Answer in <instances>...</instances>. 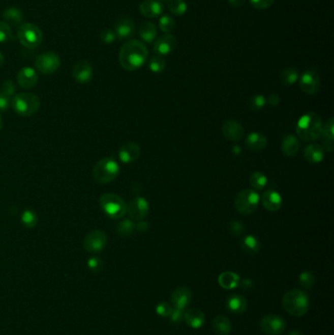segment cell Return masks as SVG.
<instances>
[{
    "mask_svg": "<svg viewBox=\"0 0 334 335\" xmlns=\"http://www.w3.org/2000/svg\"><path fill=\"white\" fill-rule=\"evenodd\" d=\"M0 92H2L4 95L8 96L9 98H13L15 96V92H16V87H15L13 80H11V79L4 80L1 85Z\"/></svg>",
    "mask_w": 334,
    "mask_h": 335,
    "instance_id": "obj_43",
    "label": "cell"
},
{
    "mask_svg": "<svg viewBox=\"0 0 334 335\" xmlns=\"http://www.w3.org/2000/svg\"><path fill=\"white\" fill-rule=\"evenodd\" d=\"M11 98L0 92V113L6 111L11 105Z\"/></svg>",
    "mask_w": 334,
    "mask_h": 335,
    "instance_id": "obj_50",
    "label": "cell"
},
{
    "mask_svg": "<svg viewBox=\"0 0 334 335\" xmlns=\"http://www.w3.org/2000/svg\"><path fill=\"white\" fill-rule=\"evenodd\" d=\"M11 106L18 115L31 117L40 110V99L34 93L22 92L14 96Z\"/></svg>",
    "mask_w": 334,
    "mask_h": 335,
    "instance_id": "obj_5",
    "label": "cell"
},
{
    "mask_svg": "<svg viewBox=\"0 0 334 335\" xmlns=\"http://www.w3.org/2000/svg\"><path fill=\"white\" fill-rule=\"evenodd\" d=\"M262 204L267 209V211L276 212L279 211L282 205V199L281 194L278 193L276 190L268 189L262 195Z\"/></svg>",
    "mask_w": 334,
    "mask_h": 335,
    "instance_id": "obj_21",
    "label": "cell"
},
{
    "mask_svg": "<svg viewBox=\"0 0 334 335\" xmlns=\"http://www.w3.org/2000/svg\"><path fill=\"white\" fill-rule=\"evenodd\" d=\"M266 102H267V100H266L265 96H263V95H254L249 101L251 109L254 111L261 110L266 105Z\"/></svg>",
    "mask_w": 334,
    "mask_h": 335,
    "instance_id": "obj_44",
    "label": "cell"
},
{
    "mask_svg": "<svg viewBox=\"0 0 334 335\" xmlns=\"http://www.w3.org/2000/svg\"><path fill=\"white\" fill-rule=\"evenodd\" d=\"M260 203V196L253 189H244L235 198V209L242 215H250L257 210Z\"/></svg>",
    "mask_w": 334,
    "mask_h": 335,
    "instance_id": "obj_8",
    "label": "cell"
},
{
    "mask_svg": "<svg viewBox=\"0 0 334 335\" xmlns=\"http://www.w3.org/2000/svg\"><path fill=\"white\" fill-rule=\"evenodd\" d=\"M175 46H176L175 38L171 34H167L155 40L153 49L156 54L165 56L174 51Z\"/></svg>",
    "mask_w": 334,
    "mask_h": 335,
    "instance_id": "obj_17",
    "label": "cell"
},
{
    "mask_svg": "<svg viewBox=\"0 0 334 335\" xmlns=\"http://www.w3.org/2000/svg\"><path fill=\"white\" fill-rule=\"evenodd\" d=\"M107 244V235L100 230H94L89 232L84 240L83 247L89 253H99Z\"/></svg>",
    "mask_w": 334,
    "mask_h": 335,
    "instance_id": "obj_10",
    "label": "cell"
},
{
    "mask_svg": "<svg viewBox=\"0 0 334 335\" xmlns=\"http://www.w3.org/2000/svg\"><path fill=\"white\" fill-rule=\"evenodd\" d=\"M245 144L249 150L253 152H260L267 147V141L265 135L258 132H252L246 137Z\"/></svg>",
    "mask_w": 334,
    "mask_h": 335,
    "instance_id": "obj_24",
    "label": "cell"
},
{
    "mask_svg": "<svg viewBox=\"0 0 334 335\" xmlns=\"http://www.w3.org/2000/svg\"><path fill=\"white\" fill-rule=\"evenodd\" d=\"M213 328L218 335H228L231 331V323L227 317L218 316L213 321Z\"/></svg>",
    "mask_w": 334,
    "mask_h": 335,
    "instance_id": "obj_31",
    "label": "cell"
},
{
    "mask_svg": "<svg viewBox=\"0 0 334 335\" xmlns=\"http://www.w3.org/2000/svg\"><path fill=\"white\" fill-rule=\"evenodd\" d=\"M140 156V147L135 142H127L119 150V158L125 164H131L135 162Z\"/></svg>",
    "mask_w": 334,
    "mask_h": 335,
    "instance_id": "obj_18",
    "label": "cell"
},
{
    "mask_svg": "<svg viewBox=\"0 0 334 335\" xmlns=\"http://www.w3.org/2000/svg\"><path fill=\"white\" fill-rule=\"evenodd\" d=\"M267 183V177L260 172H256L250 177V184L255 190H263Z\"/></svg>",
    "mask_w": 334,
    "mask_h": 335,
    "instance_id": "obj_37",
    "label": "cell"
},
{
    "mask_svg": "<svg viewBox=\"0 0 334 335\" xmlns=\"http://www.w3.org/2000/svg\"><path fill=\"white\" fill-rule=\"evenodd\" d=\"M299 283L305 289H311L315 284V276L310 271H304L299 276Z\"/></svg>",
    "mask_w": 334,
    "mask_h": 335,
    "instance_id": "obj_41",
    "label": "cell"
},
{
    "mask_svg": "<svg viewBox=\"0 0 334 335\" xmlns=\"http://www.w3.org/2000/svg\"><path fill=\"white\" fill-rule=\"evenodd\" d=\"M281 98L278 94H271L268 99H267V103L269 104L270 106H277L278 104L280 103Z\"/></svg>",
    "mask_w": 334,
    "mask_h": 335,
    "instance_id": "obj_52",
    "label": "cell"
},
{
    "mask_svg": "<svg viewBox=\"0 0 334 335\" xmlns=\"http://www.w3.org/2000/svg\"><path fill=\"white\" fill-rule=\"evenodd\" d=\"M127 213L134 220L144 219L149 213V204L143 197H135L127 205Z\"/></svg>",
    "mask_w": 334,
    "mask_h": 335,
    "instance_id": "obj_12",
    "label": "cell"
},
{
    "mask_svg": "<svg viewBox=\"0 0 334 335\" xmlns=\"http://www.w3.org/2000/svg\"><path fill=\"white\" fill-rule=\"evenodd\" d=\"M2 125H3V122H2V117L0 115V130L2 129Z\"/></svg>",
    "mask_w": 334,
    "mask_h": 335,
    "instance_id": "obj_57",
    "label": "cell"
},
{
    "mask_svg": "<svg viewBox=\"0 0 334 335\" xmlns=\"http://www.w3.org/2000/svg\"><path fill=\"white\" fill-rule=\"evenodd\" d=\"M39 81V75L37 71L31 67L22 68L17 74V82L20 88L24 90H31L37 86Z\"/></svg>",
    "mask_w": 334,
    "mask_h": 335,
    "instance_id": "obj_16",
    "label": "cell"
},
{
    "mask_svg": "<svg viewBox=\"0 0 334 335\" xmlns=\"http://www.w3.org/2000/svg\"><path fill=\"white\" fill-rule=\"evenodd\" d=\"M21 222L26 229H35L39 224V216L33 210H25L21 216Z\"/></svg>",
    "mask_w": 334,
    "mask_h": 335,
    "instance_id": "obj_34",
    "label": "cell"
},
{
    "mask_svg": "<svg viewBox=\"0 0 334 335\" xmlns=\"http://www.w3.org/2000/svg\"><path fill=\"white\" fill-rule=\"evenodd\" d=\"M219 284L225 289H234L240 284V277L232 271H225L219 276Z\"/></svg>",
    "mask_w": 334,
    "mask_h": 335,
    "instance_id": "obj_29",
    "label": "cell"
},
{
    "mask_svg": "<svg viewBox=\"0 0 334 335\" xmlns=\"http://www.w3.org/2000/svg\"><path fill=\"white\" fill-rule=\"evenodd\" d=\"M241 248L245 253L250 254V255H255V254L259 253V251L261 249V244L255 236L247 235L241 241Z\"/></svg>",
    "mask_w": 334,
    "mask_h": 335,
    "instance_id": "obj_32",
    "label": "cell"
},
{
    "mask_svg": "<svg viewBox=\"0 0 334 335\" xmlns=\"http://www.w3.org/2000/svg\"><path fill=\"white\" fill-rule=\"evenodd\" d=\"M304 156L309 163L318 164L324 159V150L319 144H310L304 151Z\"/></svg>",
    "mask_w": 334,
    "mask_h": 335,
    "instance_id": "obj_28",
    "label": "cell"
},
{
    "mask_svg": "<svg viewBox=\"0 0 334 335\" xmlns=\"http://www.w3.org/2000/svg\"><path fill=\"white\" fill-rule=\"evenodd\" d=\"M300 88L307 94H315L321 89V78L315 71L308 70L300 77Z\"/></svg>",
    "mask_w": 334,
    "mask_h": 335,
    "instance_id": "obj_13",
    "label": "cell"
},
{
    "mask_svg": "<svg viewBox=\"0 0 334 335\" xmlns=\"http://www.w3.org/2000/svg\"><path fill=\"white\" fill-rule=\"evenodd\" d=\"M116 230L119 235L123 237H127L135 231V225L132 219H124L118 224Z\"/></svg>",
    "mask_w": 334,
    "mask_h": 335,
    "instance_id": "obj_38",
    "label": "cell"
},
{
    "mask_svg": "<svg viewBox=\"0 0 334 335\" xmlns=\"http://www.w3.org/2000/svg\"><path fill=\"white\" fill-rule=\"evenodd\" d=\"M248 307L247 299L240 294H232L227 300V308L234 314H242Z\"/></svg>",
    "mask_w": 334,
    "mask_h": 335,
    "instance_id": "obj_25",
    "label": "cell"
},
{
    "mask_svg": "<svg viewBox=\"0 0 334 335\" xmlns=\"http://www.w3.org/2000/svg\"><path fill=\"white\" fill-rule=\"evenodd\" d=\"M228 3L233 7H240L245 3V0H228Z\"/></svg>",
    "mask_w": 334,
    "mask_h": 335,
    "instance_id": "obj_54",
    "label": "cell"
},
{
    "mask_svg": "<svg viewBox=\"0 0 334 335\" xmlns=\"http://www.w3.org/2000/svg\"><path fill=\"white\" fill-rule=\"evenodd\" d=\"M260 326L265 334L281 335L286 328V322L281 316L267 315L261 320Z\"/></svg>",
    "mask_w": 334,
    "mask_h": 335,
    "instance_id": "obj_11",
    "label": "cell"
},
{
    "mask_svg": "<svg viewBox=\"0 0 334 335\" xmlns=\"http://www.w3.org/2000/svg\"><path fill=\"white\" fill-rule=\"evenodd\" d=\"M18 39L21 44L27 48H37L42 41L41 30L31 23L22 24L18 30Z\"/></svg>",
    "mask_w": 334,
    "mask_h": 335,
    "instance_id": "obj_7",
    "label": "cell"
},
{
    "mask_svg": "<svg viewBox=\"0 0 334 335\" xmlns=\"http://www.w3.org/2000/svg\"><path fill=\"white\" fill-rule=\"evenodd\" d=\"M147 47L139 40H129L120 48V64L127 71H135L141 68L147 59Z\"/></svg>",
    "mask_w": 334,
    "mask_h": 335,
    "instance_id": "obj_1",
    "label": "cell"
},
{
    "mask_svg": "<svg viewBox=\"0 0 334 335\" xmlns=\"http://www.w3.org/2000/svg\"><path fill=\"white\" fill-rule=\"evenodd\" d=\"M139 36L144 41L151 43L156 39L157 27L151 22L143 23L139 27Z\"/></svg>",
    "mask_w": 334,
    "mask_h": 335,
    "instance_id": "obj_33",
    "label": "cell"
},
{
    "mask_svg": "<svg viewBox=\"0 0 334 335\" xmlns=\"http://www.w3.org/2000/svg\"><path fill=\"white\" fill-rule=\"evenodd\" d=\"M288 335H302L298 330H292V331H290L289 332V334Z\"/></svg>",
    "mask_w": 334,
    "mask_h": 335,
    "instance_id": "obj_56",
    "label": "cell"
},
{
    "mask_svg": "<svg viewBox=\"0 0 334 335\" xmlns=\"http://www.w3.org/2000/svg\"><path fill=\"white\" fill-rule=\"evenodd\" d=\"M35 65L42 75H52L59 69L61 61L55 52H43L37 57Z\"/></svg>",
    "mask_w": 334,
    "mask_h": 335,
    "instance_id": "obj_9",
    "label": "cell"
},
{
    "mask_svg": "<svg viewBox=\"0 0 334 335\" xmlns=\"http://www.w3.org/2000/svg\"><path fill=\"white\" fill-rule=\"evenodd\" d=\"M99 204L104 214L110 219H122L127 214V203L117 194H102Z\"/></svg>",
    "mask_w": 334,
    "mask_h": 335,
    "instance_id": "obj_6",
    "label": "cell"
},
{
    "mask_svg": "<svg viewBox=\"0 0 334 335\" xmlns=\"http://www.w3.org/2000/svg\"><path fill=\"white\" fill-rule=\"evenodd\" d=\"M74 79L79 83H87L94 77V70L90 63L86 60H80L74 65L72 70Z\"/></svg>",
    "mask_w": 334,
    "mask_h": 335,
    "instance_id": "obj_14",
    "label": "cell"
},
{
    "mask_svg": "<svg viewBox=\"0 0 334 335\" xmlns=\"http://www.w3.org/2000/svg\"><path fill=\"white\" fill-rule=\"evenodd\" d=\"M250 2L257 9H267L274 4L275 0H250Z\"/></svg>",
    "mask_w": 334,
    "mask_h": 335,
    "instance_id": "obj_49",
    "label": "cell"
},
{
    "mask_svg": "<svg viewBox=\"0 0 334 335\" xmlns=\"http://www.w3.org/2000/svg\"><path fill=\"white\" fill-rule=\"evenodd\" d=\"M184 315H185V312L181 310H173V313L170 316L171 322H174V323L181 322V321H184Z\"/></svg>",
    "mask_w": 334,
    "mask_h": 335,
    "instance_id": "obj_51",
    "label": "cell"
},
{
    "mask_svg": "<svg viewBox=\"0 0 334 335\" xmlns=\"http://www.w3.org/2000/svg\"><path fill=\"white\" fill-rule=\"evenodd\" d=\"M148 228L149 226L146 221H139L137 225H135V229L140 232H147Z\"/></svg>",
    "mask_w": 334,
    "mask_h": 335,
    "instance_id": "obj_53",
    "label": "cell"
},
{
    "mask_svg": "<svg viewBox=\"0 0 334 335\" xmlns=\"http://www.w3.org/2000/svg\"><path fill=\"white\" fill-rule=\"evenodd\" d=\"M135 32V25L131 19H120L115 26V34L119 39H127L132 38Z\"/></svg>",
    "mask_w": 334,
    "mask_h": 335,
    "instance_id": "obj_22",
    "label": "cell"
},
{
    "mask_svg": "<svg viewBox=\"0 0 334 335\" xmlns=\"http://www.w3.org/2000/svg\"><path fill=\"white\" fill-rule=\"evenodd\" d=\"M159 1H160V2H168L169 0H159Z\"/></svg>",
    "mask_w": 334,
    "mask_h": 335,
    "instance_id": "obj_58",
    "label": "cell"
},
{
    "mask_svg": "<svg viewBox=\"0 0 334 335\" xmlns=\"http://www.w3.org/2000/svg\"><path fill=\"white\" fill-rule=\"evenodd\" d=\"M222 131L224 136L231 141V142H238L244 135V129L240 124L233 120H228L222 128Z\"/></svg>",
    "mask_w": 334,
    "mask_h": 335,
    "instance_id": "obj_19",
    "label": "cell"
},
{
    "mask_svg": "<svg viewBox=\"0 0 334 335\" xmlns=\"http://www.w3.org/2000/svg\"><path fill=\"white\" fill-rule=\"evenodd\" d=\"M167 5L170 12L176 16H183L187 12V4L184 0H169Z\"/></svg>",
    "mask_w": 334,
    "mask_h": 335,
    "instance_id": "obj_36",
    "label": "cell"
},
{
    "mask_svg": "<svg viewBox=\"0 0 334 335\" xmlns=\"http://www.w3.org/2000/svg\"><path fill=\"white\" fill-rule=\"evenodd\" d=\"M13 33L11 26L7 23L0 21V43L13 40Z\"/></svg>",
    "mask_w": 334,
    "mask_h": 335,
    "instance_id": "obj_39",
    "label": "cell"
},
{
    "mask_svg": "<svg viewBox=\"0 0 334 335\" xmlns=\"http://www.w3.org/2000/svg\"><path fill=\"white\" fill-rule=\"evenodd\" d=\"M3 19L9 26H19L23 22V13L19 8L9 7L4 10Z\"/></svg>",
    "mask_w": 334,
    "mask_h": 335,
    "instance_id": "obj_30",
    "label": "cell"
},
{
    "mask_svg": "<svg viewBox=\"0 0 334 335\" xmlns=\"http://www.w3.org/2000/svg\"><path fill=\"white\" fill-rule=\"evenodd\" d=\"M184 320L191 328L198 329L205 323V315L201 310L192 308L186 311L184 315Z\"/></svg>",
    "mask_w": 334,
    "mask_h": 335,
    "instance_id": "obj_23",
    "label": "cell"
},
{
    "mask_svg": "<svg viewBox=\"0 0 334 335\" xmlns=\"http://www.w3.org/2000/svg\"><path fill=\"white\" fill-rule=\"evenodd\" d=\"M300 142L294 135H286L281 142V151L285 156L292 157L299 152Z\"/></svg>",
    "mask_w": 334,
    "mask_h": 335,
    "instance_id": "obj_27",
    "label": "cell"
},
{
    "mask_svg": "<svg viewBox=\"0 0 334 335\" xmlns=\"http://www.w3.org/2000/svg\"><path fill=\"white\" fill-rule=\"evenodd\" d=\"M116 34L110 29H105L100 34V39L105 44H111L116 40Z\"/></svg>",
    "mask_w": 334,
    "mask_h": 335,
    "instance_id": "obj_47",
    "label": "cell"
},
{
    "mask_svg": "<svg viewBox=\"0 0 334 335\" xmlns=\"http://www.w3.org/2000/svg\"><path fill=\"white\" fill-rule=\"evenodd\" d=\"M4 61H5V59H4V56H3V54L0 52V68L3 66V64H4Z\"/></svg>",
    "mask_w": 334,
    "mask_h": 335,
    "instance_id": "obj_55",
    "label": "cell"
},
{
    "mask_svg": "<svg viewBox=\"0 0 334 335\" xmlns=\"http://www.w3.org/2000/svg\"><path fill=\"white\" fill-rule=\"evenodd\" d=\"M191 300H192V292L186 286L177 287L171 296V303L173 308L181 311L187 309L190 305Z\"/></svg>",
    "mask_w": 334,
    "mask_h": 335,
    "instance_id": "obj_15",
    "label": "cell"
},
{
    "mask_svg": "<svg viewBox=\"0 0 334 335\" xmlns=\"http://www.w3.org/2000/svg\"><path fill=\"white\" fill-rule=\"evenodd\" d=\"M173 306H171L169 303L167 302H161L158 304L157 308H156V312L157 314L161 316V317H164V318H167V317H170L171 314L173 313Z\"/></svg>",
    "mask_w": 334,
    "mask_h": 335,
    "instance_id": "obj_46",
    "label": "cell"
},
{
    "mask_svg": "<svg viewBox=\"0 0 334 335\" xmlns=\"http://www.w3.org/2000/svg\"><path fill=\"white\" fill-rule=\"evenodd\" d=\"M87 265H88V268L95 272L101 271L103 268V262L101 261V259H99L98 257H92L88 260Z\"/></svg>",
    "mask_w": 334,
    "mask_h": 335,
    "instance_id": "obj_48",
    "label": "cell"
},
{
    "mask_svg": "<svg viewBox=\"0 0 334 335\" xmlns=\"http://www.w3.org/2000/svg\"><path fill=\"white\" fill-rule=\"evenodd\" d=\"M119 174L120 166L117 161L111 157H106L98 161L93 170L94 181L100 184H106L115 181Z\"/></svg>",
    "mask_w": 334,
    "mask_h": 335,
    "instance_id": "obj_4",
    "label": "cell"
},
{
    "mask_svg": "<svg viewBox=\"0 0 334 335\" xmlns=\"http://www.w3.org/2000/svg\"><path fill=\"white\" fill-rule=\"evenodd\" d=\"M298 72L293 68H286L281 73L280 79L284 86H292L298 80Z\"/></svg>",
    "mask_w": 334,
    "mask_h": 335,
    "instance_id": "obj_35",
    "label": "cell"
},
{
    "mask_svg": "<svg viewBox=\"0 0 334 335\" xmlns=\"http://www.w3.org/2000/svg\"><path fill=\"white\" fill-rule=\"evenodd\" d=\"M166 68V61L159 56L153 57L149 62V69L153 73H161Z\"/></svg>",
    "mask_w": 334,
    "mask_h": 335,
    "instance_id": "obj_40",
    "label": "cell"
},
{
    "mask_svg": "<svg viewBox=\"0 0 334 335\" xmlns=\"http://www.w3.org/2000/svg\"><path fill=\"white\" fill-rule=\"evenodd\" d=\"M323 136V146L324 148L332 152L334 149V119L330 118L326 123L324 124V127H322V133Z\"/></svg>",
    "mask_w": 334,
    "mask_h": 335,
    "instance_id": "obj_26",
    "label": "cell"
},
{
    "mask_svg": "<svg viewBox=\"0 0 334 335\" xmlns=\"http://www.w3.org/2000/svg\"><path fill=\"white\" fill-rule=\"evenodd\" d=\"M228 231L231 234L238 236L245 231V226L240 220H232V221H230V224L228 226Z\"/></svg>",
    "mask_w": 334,
    "mask_h": 335,
    "instance_id": "obj_45",
    "label": "cell"
},
{
    "mask_svg": "<svg viewBox=\"0 0 334 335\" xmlns=\"http://www.w3.org/2000/svg\"><path fill=\"white\" fill-rule=\"evenodd\" d=\"M297 135L304 142H315L322 133L321 117L314 112H310L301 117L296 126Z\"/></svg>",
    "mask_w": 334,
    "mask_h": 335,
    "instance_id": "obj_2",
    "label": "cell"
},
{
    "mask_svg": "<svg viewBox=\"0 0 334 335\" xmlns=\"http://www.w3.org/2000/svg\"><path fill=\"white\" fill-rule=\"evenodd\" d=\"M139 11L146 18H156L164 11V6L159 0H145L139 6Z\"/></svg>",
    "mask_w": 334,
    "mask_h": 335,
    "instance_id": "obj_20",
    "label": "cell"
},
{
    "mask_svg": "<svg viewBox=\"0 0 334 335\" xmlns=\"http://www.w3.org/2000/svg\"><path fill=\"white\" fill-rule=\"evenodd\" d=\"M159 26L162 30V32L164 33H171L174 29V19L172 17H170L169 15H164L162 16V18L159 21Z\"/></svg>",
    "mask_w": 334,
    "mask_h": 335,
    "instance_id": "obj_42",
    "label": "cell"
},
{
    "mask_svg": "<svg viewBox=\"0 0 334 335\" xmlns=\"http://www.w3.org/2000/svg\"><path fill=\"white\" fill-rule=\"evenodd\" d=\"M283 308L294 317L304 316L310 308V298L301 289L289 290L282 298Z\"/></svg>",
    "mask_w": 334,
    "mask_h": 335,
    "instance_id": "obj_3",
    "label": "cell"
}]
</instances>
